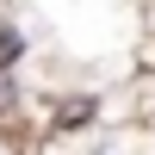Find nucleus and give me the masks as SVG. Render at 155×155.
Listing matches in <instances>:
<instances>
[{
	"instance_id": "obj_1",
	"label": "nucleus",
	"mask_w": 155,
	"mask_h": 155,
	"mask_svg": "<svg viewBox=\"0 0 155 155\" xmlns=\"http://www.w3.org/2000/svg\"><path fill=\"white\" fill-rule=\"evenodd\" d=\"M37 50H44V19L25 0H6V12H0V68H31Z\"/></svg>"
},
{
	"instance_id": "obj_2",
	"label": "nucleus",
	"mask_w": 155,
	"mask_h": 155,
	"mask_svg": "<svg viewBox=\"0 0 155 155\" xmlns=\"http://www.w3.org/2000/svg\"><path fill=\"white\" fill-rule=\"evenodd\" d=\"M106 124V93L99 87L68 81L62 93H50V130H99Z\"/></svg>"
}]
</instances>
